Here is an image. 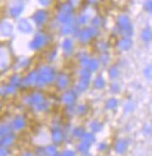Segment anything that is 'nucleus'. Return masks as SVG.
<instances>
[{
    "instance_id": "obj_1",
    "label": "nucleus",
    "mask_w": 152,
    "mask_h": 156,
    "mask_svg": "<svg viewBox=\"0 0 152 156\" xmlns=\"http://www.w3.org/2000/svg\"><path fill=\"white\" fill-rule=\"evenodd\" d=\"M132 45H133V43H132L131 37L123 36L117 43V47L119 48L120 50H122V51H128V50H130L132 48Z\"/></svg>"
},
{
    "instance_id": "obj_2",
    "label": "nucleus",
    "mask_w": 152,
    "mask_h": 156,
    "mask_svg": "<svg viewBox=\"0 0 152 156\" xmlns=\"http://www.w3.org/2000/svg\"><path fill=\"white\" fill-rule=\"evenodd\" d=\"M142 39L145 43H150L152 41V30L150 28H146L142 31Z\"/></svg>"
},
{
    "instance_id": "obj_3",
    "label": "nucleus",
    "mask_w": 152,
    "mask_h": 156,
    "mask_svg": "<svg viewBox=\"0 0 152 156\" xmlns=\"http://www.w3.org/2000/svg\"><path fill=\"white\" fill-rule=\"evenodd\" d=\"M13 140H14V136L13 135H5V136H2V139H1V144L3 147H8L10 146L11 144L13 142Z\"/></svg>"
},
{
    "instance_id": "obj_4",
    "label": "nucleus",
    "mask_w": 152,
    "mask_h": 156,
    "mask_svg": "<svg viewBox=\"0 0 152 156\" xmlns=\"http://www.w3.org/2000/svg\"><path fill=\"white\" fill-rule=\"evenodd\" d=\"M144 6H145V10L148 11L150 14H152V0H146Z\"/></svg>"
},
{
    "instance_id": "obj_5",
    "label": "nucleus",
    "mask_w": 152,
    "mask_h": 156,
    "mask_svg": "<svg viewBox=\"0 0 152 156\" xmlns=\"http://www.w3.org/2000/svg\"><path fill=\"white\" fill-rule=\"evenodd\" d=\"M23 126H24V122L21 121V120H15V122H14V127H15V129H20Z\"/></svg>"
},
{
    "instance_id": "obj_6",
    "label": "nucleus",
    "mask_w": 152,
    "mask_h": 156,
    "mask_svg": "<svg viewBox=\"0 0 152 156\" xmlns=\"http://www.w3.org/2000/svg\"><path fill=\"white\" fill-rule=\"evenodd\" d=\"M9 154V151L6 149V147L1 146L0 147V156H6Z\"/></svg>"
},
{
    "instance_id": "obj_7",
    "label": "nucleus",
    "mask_w": 152,
    "mask_h": 156,
    "mask_svg": "<svg viewBox=\"0 0 152 156\" xmlns=\"http://www.w3.org/2000/svg\"><path fill=\"white\" fill-rule=\"evenodd\" d=\"M92 23H94V26L95 27H100L101 26V19L100 18H98V17H97V18H95V20L92 21Z\"/></svg>"
},
{
    "instance_id": "obj_8",
    "label": "nucleus",
    "mask_w": 152,
    "mask_h": 156,
    "mask_svg": "<svg viewBox=\"0 0 152 156\" xmlns=\"http://www.w3.org/2000/svg\"><path fill=\"white\" fill-rule=\"evenodd\" d=\"M0 135H2V127L0 126Z\"/></svg>"
},
{
    "instance_id": "obj_9",
    "label": "nucleus",
    "mask_w": 152,
    "mask_h": 156,
    "mask_svg": "<svg viewBox=\"0 0 152 156\" xmlns=\"http://www.w3.org/2000/svg\"><path fill=\"white\" fill-rule=\"evenodd\" d=\"M1 139H2V136H0V144H1Z\"/></svg>"
},
{
    "instance_id": "obj_10",
    "label": "nucleus",
    "mask_w": 152,
    "mask_h": 156,
    "mask_svg": "<svg viewBox=\"0 0 152 156\" xmlns=\"http://www.w3.org/2000/svg\"><path fill=\"white\" fill-rule=\"evenodd\" d=\"M24 156H30L29 154H25V155H24Z\"/></svg>"
}]
</instances>
